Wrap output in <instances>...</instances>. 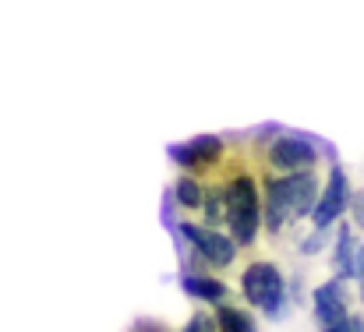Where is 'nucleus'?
Here are the masks:
<instances>
[{
    "mask_svg": "<svg viewBox=\"0 0 364 332\" xmlns=\"http://www.w3.org/2000/svg\"><path fill=\"white\" fill-rule=\"evenodd\" d=\"M318 198H322V184L315 173L269 177L265 181V230L279 233L283 226H294L301 216H311Z\"/></svg>",
    "mask_w": 364,
    "mask_h": 332,
    "instance_id": "obj_1",
    "label": "nucleus"
},
{
    "mask_svg": "<svg viewBox=\"0 0 364 332\" xmlns=\"http://www.w3.org/2000/svg\"><path fill=\"white\" fill-rule=\"evenodd\" d=\"M262 198H258V181L251 173H237L227 184V230L237 247H251L262 230Z\"/></svg>",
    "mask_w": 364,
    "mask_h": 332,
    "instance_id": "obj_2",
    "label": "nucleus"
},
{
    "mask_svg": "<svg viewBox=\"0 0 364 332\" xmlns=\"http://www.w3.org/2000/svg\"><path fill=\"white\" fill-rule=\"evenodd\" d=\"M241 294L265 318H283L287 311V279L272 262H251L241 272Z\"/></svg>",
    "mask_w": 364,
    "mask_h": 332,
    "instance_id": "obj_3",
    "label": "nucleus"
},
{
    "mask_svg": "<svg viewBox=\"0 0 364 332\" xmlns=\"http://www.w3.org/2000/svg\"><path fill=\"white\" fill-rule=\"evenodd\" d=\"M318 152H322L318 138H311L304 131H283L279 138H272L265 159L279 177H294V173H311L318 163Z\"/></svg>",
    "mask_w": 364,
    "mask_h": 332,
    "instance_id": "obj_4",
    "label": "nucleus"
},
{
    "mask_svg": "<svg viewBox=\"0 0 364 332\" xmlns=\"http://www.w3.org/2000/svg\"><path fill=\"white\" fill-rule=\"evenodd\" d=\"M177 233L191 244L195 258L209 269H227L237 258V244L223 230H209V226H198V223H177Z\"/></svg>",
    "mask_w": 364,
    "mask_h": 332,
    "instance_id": "obj_5",
    "label": "nucleus"
},
{
    "mask_svg": "<svg viewBox=\"0 0 364 332\" xmlns=\"http://www.w3.org/2000/svg\"><path fill=\"white\" fill-rule=\"evenodd\" d=\"M350 202H354L350 177H347V170H343L340 163H333V166H329V177H326V184H322V198H318V205H315V213H311V230L329 233V230L340 223V216L350 209Z\"/></svg>",
    "mask_w": 364,
    "mask_h": 332,
    "instance_id": "obj_6",
    "label": "nucleus"
},
{
    "mask_svg": "<svg viewBox=\"0 0 364 332\" xmlns=\"http://www.w3.org/2000/svg\"><path fill=\"white\" fill-rule=\"evenodd\" d=\"M166 156H170L188 177H195V173H202V170H209V166H216V163L223 159V138H216V134H198V138H191V141L170 145Z\"/></svg>",
    "mask_w": 364,
    "mask_h": 332,
    "instance_id": "obj_7",
    "label": "nucleus"
},
{
    "mask_svg": "<svg viewBox=\"0 0 364 332\" xmlns=\"http://www.w3.org/2000/svg\"><path fill=\"white\" fill-rule=\"evenodd\" d=\"M311 311H315V322L322 326V329H336V326H343L347 318H350V290H347V283L343 279H326L318 290H315V297H311Z\"/></svg>",
    "mask_w": 364,
    "mask_h": 332,
    "instance_id": "obj_8",
    "label": "nucleus"
},
{
    "mask_svg": "<svg viewBox=\"0 0 364 332\" xmlns=\"http://www.w3.org/2000/svg\"><path fill=\"white\" fill-rule=\"evenodd\" d=\"M181 287H184V294L188 297H195V301H205V304H230V290H227V283L223 279H213V276H205V272H181Z\"/></svg>",
    "mask_w": 364,
    "mask_h": 332,
    "instance_id": "obj_9",
    "label": "nucleus"
},
{
    "mask_svg": "<svg viewBox=\"0 0 364 332\" xmlns=\"http://www.w3.org/2000/svg\"><path fill=\"white\" fill-rule=\"evenodd\" d=\"M358 244H354V230L343 223L336 230V240H333V265H336V279H358Z\"/></svg>",
    "mask_w": 364,
    "mask_h": 332,
    "instance_id": "obj_10",
    "label": "nucleus"
},
{
    "mask_svg": "<svg viewBox=\"0 0 364 332\" xmlns=\"http://www.w3.org/2000/svg\"><path fill=\"white\" fill-rule=\"evenodd\" d=\"M173 198H177V205H184V209H202L205 205V188L198 184V177H188V173H181L177 181H173V191H170Z\"/></svg>",
    "mask_w": 364,
    "mask_h": 332,
    "instance_id": "obj_11",
    "label": "nucleus"
},
{
    "mask_svg": "<svg viewBox=\"0 0 364 332\" xmlns=\"http://www.w3.org/2000/svg\"><path fill=\"white\" fill-rule=\"evenodd\" d=\"M216 322H220V332H258L255 318L244 308H234V304H223L216 311Z\"/></svg>",
    "mask_w": 364,
    "mask_h": 332,
    "instance_id": "obj_12",
    "label": "nucleus"
},
{
    "mask_svg": "<svg viewBox=\"0 0 364 332\" xmlns=\"http://www.w3.org/2000/svg\"><path fill=\"white\" fill-rule=\"evenodd\" d=\"M202 213H205V226L209 230H220V223H227V188L223 191H209Z\"/></svg>",
    "mask_w": 364,
    "mask_h": 332,
    "instance_id": "obj_13",
    "label": "nucleus"
},
{
    "mask_svg": "<svg viewBox=\"0 0 364 332\" xmlns=\"http://www.w3.org/2000/svg\"><path fill=\"white\" fill-rule=\"evenodd\" d=\"M181 332H220V322H216V315H209V311H195V315L181 326Z\"/></svg>",
    "mask_w": 364,
    "mask_h": 332,
    "instance_id": "obj_14",
    "label": "nucleus"
},
{
    "mask_svg": "<svg viewBox=\"0 0 364 332\" xmlns=\"http://www.w3.org/2000/svg\"><path fill=\"white\" fill-rule=\"evenodd\" d=\"M322 247H326V233H318V230H311V233L301 240V251H304V255H318Z\"/></svg>",
    "mask_w": 364,
    "mask_h": 332,
    "instance_id": "obj_15",
    "label": "nucleus"
},
{
    "mask_svg": "<svg viewBox=\"0 0 364 332\" xmlns=\"http://www.w3.org/2000/svg\"><path fill=\"white\" fill-rule=\"evenodd\" d=\"M350 209H354V216H358V226H364V191H361V195H354Z\"/></svg>",
    "mask_w": 364,
    "mask_h": 332,
    "instance_id": "obj_16",
    "label": "nucleus"
},
{
    "mask_svg": "<svg viewBox=\"0 0 364 332\" xmlns=\"http://www.w3.org/2000/svg\"><path fill=\"white\" fill-rule=\"evenodd\" d=\"M358 287H361V301H364V244L358 251Z\"/></svg>",
    "mask_w": 364,
    "mask_h": 332,
    "instance_id": "obj_17",
    "label": "nucleus"
},
{
    "mask_svg": "<svg viewBox=\"0 0 364 332\" xmlns=\"http://www.w3.org/2000/svg\"><path fill=\"white\" fill-rule=\"evenodd\" d=\"M350 329H354V332H364V315H350Z\"/></svg>",
    "mask_w": 364,
    "mask_h": 332,
    "instance_id": "obj_18",
    "label": "nucleus"
},
{
    "mask_svg": "<svg viewBox=\"0 0 364 332\" xmlns=\"http://www.w3.org/2000/svg\"><path fill=\"white\" fill-rule=\"evenodd\" d=\"M322 332H354V329H350V318H347L343 326H336V329H322Z\"/></svg>",
    "mask_w": 364,
    "mask_h": 332,
    "instance_id": "obj_19",
    "label": "nucleus"
}]
</instances>
